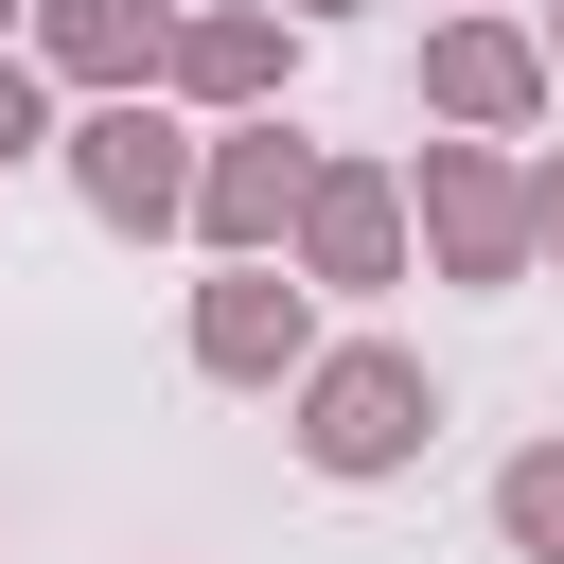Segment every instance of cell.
<instances>
[{
    "mask_svg": "<svg viewBox=\"0 0 564 564\" xmlns=\"http://www.w3.org/2000/svg\"><path fill=\"white\" fill-rule=\"evenodd\" d=\"M282 441H300V476L370 494V476H405V458L441 441V370H423L405 335H317L300 388H282Z\"/></svg>",
    "mask_w": 564,
    "mask_h": 564,
    "instance_id": "1",
    "label": "cell"
},
{
    "mask_svg": "<svg viewBox=\"0 0 564 564\" xmlns=\"http://www.w3.org/2000/svg\"><path fill=\"white\" fill-rule=\"evenodd\" d=\"M53 176L88 194V229L159 247V229L194 212V106H159V88H106V106H70V123H53Z\"/></svg>",
    "mask_w": 564,
    "mask_h": 564,
    "instance_id": "2",
    "label": "cell"
},
{
    "mask_svg": "<svg viewBox=\"0 0 564 564\" xmlns=\"http://www.w3.org/2000/svg\"><path fill=\"white\" fill-rule=\"evenodd\" d=\"M388 176H405V247H423L441 282H476V300L529 282V159H511V141H423V159H388Z\"/></svg>",
    "mask_w": 564,
    "mask_h": 564,
    "instance_id": "3",
    "label": "cell"
},
{
    "mask_svg": "<svg viewBox=\"0 0 564 564\" xmlns=\"http://www.w3.org/2000/svg\"><path fill=\"white\" fill-rule=\"evenodd\" d=\"M300 176H317V141L282 123V106H247V123H194V247L212 264H282V212H300Z\"/></svg>",
    "mask_w": 564,
    "mask_h": 564,
    "instance_id": "4",
    "label": "cell"
},
{
    "mask_svg": "<svg viewBox=\"0 0 564 564\" xmlns=\"http://www.w3.org/2000/svg\"><path fill=\"white\" fill-rule=\"evenodd\" d=\"M282 264H300L317 300H388V282H405V176H388V159H317L300 212H282Z\"/></svg>",
    "mask_w": 564,
    "mask_h": 564,
    "instance_id": "5",
    "label": "cell"
},
{
    "mask_svg": "<svg viewBox=\"0 0 564 564\" xmlns=\"http://www.w3.org/2000/svg\"><path fill=\"white\" fill-rule=\"evenodd\" d=\"M423 123L441 141H529L546 123V53H529V18H423Z\"/></svg>",
    "mask_w": 564,
    "mask_h": 564,
    "instance_id": "6",
    "label": "cell"
},
{
    "mask_svg": "<svg viewBox=\"0 0 564 564\" xmlns=\"http://www.w3.org/2000/svg\"><path fill=\"white\" fill-rule=\"evenodd\" d=\"M176 352H194L212 388H300V352H317V282H300V264H212L194 317H176Z\"/></svg>",
    "mask_w": 564,
    "mask_h": 564,
    "instance_id": "7",
    "label": "cell"
},
{
    "mask_svg": "<svg viewBox=\"0 0 564 564\" xmlns=\"http://www.w3.org/2000/svg\"><path fill=\"white\" fill-rule=\"evenodd\" d=\"M282 88H300V18H264V0H176L159 106H194V123H247V106H282Z\"/></svg>",
    "mask_w": 564,
    "mask_h": 564,
    "instance_id": "8",
    "label": "cell"
},
{
    "mask_svg": "<svg viewBox=\"0 0 564 564\" xmlns=\"http://www.w3.org/2000/svg\"><path fill=\"white\" fill-rule=\"evenodd\" d=\"M18 53H35L70 106H106V88H159L176 0H18Z\"/></svg>",
    "mask_w": 564,
    "mask_h": 564,
    "instance_id": "9",
    "label": "cell"
},
{
    "mask_svg": "<svg viewBox=\"0 0 564 564\" xmlns=\"http://www.w3.org/2000/svg\"><path fill=\"white\" fill-rule=\"evenodd\" d=\"M494 546L511 564H564V441H511L494 458Z\"/></svg>",
    "mask_w": 564,
    "mask_h": 564,
    "instance_id": "10",
    "label": "cell"
},
{
    "mask_svg": "<svg viewBox=\"0 0 564 564\" xmlns=\"http://www.w3.org/2000/svg\"><path fill=\"white\" fill-rule=\"evenodd\" d=\"M18 159H53V70H35V53H0V176H18Z\"/></svg>",
    "mask_w": 564,
    "mask_h": 564,
    "instance_id": "11",
    "label": "cell"
},
{
    "mask_svg": "<svg viewBox=\"0 0 564 564\" xmlns=\"http://www.w3.org/2000/svg\"><path fill=\"white\" fill-rule=\"evenodd\" d=\"M529 264H564V159H529Z\"/></svg>",
    "mask_w": 564,
    "mask_h": 564,
    "instance_id": "12",
    "label": "cell"
},
{
    "mask_svg": "<svg viewBox=\"0 0 564 564\" xmlns=\"http://www.w3.org/2000/svg\"><path fill=\"white\" fill-rule=\"evenodd\" d=\"M529 53H546V88H564V0H546V18H529Z\"/></svg>",
    "mask_w": 564,
    "mask_h": 564,
    "instance_id": "13",
    "label": "cell"
},
{
    "mask_svg": "<svg viewBox=\"0 0 564 564\" xmlns=\"http://www.w3.org/2000/svg\"><path fill=\"white\" fill-rule=\"evenodd\" d=\"M264 18H300V35H317V18H352V0H264Z\"/></svg>",
    "mask_w": 564,
    "mask_h": 564,
    "instance_id": "14",
    "label": "cell"
}]
</instances>
